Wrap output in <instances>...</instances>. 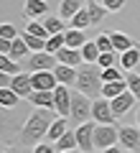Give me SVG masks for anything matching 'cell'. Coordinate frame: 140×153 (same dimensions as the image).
<instances>
[{"instance_id":"cell-1","label":"cell","mask_w":140,"mask_h":153,"mask_svg":"<svg viewBox=\"0 0 140 153\" xmlns=\"http://www.w3.org/2000/svg\"><path fill=\"white\" fill-rule=\"evenodd\" d=\"M54 112L56 110H51V107H38L33 115H28L26 125H23V130H21V138H23L26 146H36V143L49 133V125L54 123Z\"/></svg>"},{"instance_id":"cell-2","label":"cell","mask_w":140,"mask_h":153,"mask_svg":"<svg viewBox=\"0 0 140 153\" xmlns=\"http://www.w3.org/2000/svg\"><path fill=\"white\" fill-rule=\"evenodd\" d=\"M76 89L84 92L87 97H102V66L99 64H87L76 71Z\"/></svg>"},{"instance_id":"cell-3","label":"cell","mask_w":140,"mask_h":153,"mask_svg":"<svg viewBox=\"0 0 140 153\" xmlns=\"http://www.w3.org/2000/svg\"><path fill=\"white\" fill-rule=\"evenodd\" d=\"M120 143V128L112 123H97L94 125V151H110V148Z\"/></svg>"},{"instance_id":"cell-4","label":"cell","mask_w":140,"mask_h":153,"mask_svg":"<svg viewBox=\"0 0 140 153\" xmlns=\"http://www.w3.org/2000/svg\"><path fill=\"white\" fill-rule=\"evenodd\" d=\"M69 117L74 123L92 120V97H87L84 92L76 89V94H71V112H69Z\"/></svg>"},{"instance_id":"cell-5","label":"cell","mask_w":140,"mask_h":153,"mask_svg":"<svg viewBox=\"0 0 140 153\" xmlns=\"http://www.w3.org/2000/svg\"><path fill=\"white\" fill-rule=\"evenodd\" d=\"M115 110H112V102L110 97H99L92 102V120L94 123H115Z\"/></svg>"},{"instance_id":"cell-6","label":"cell","mask_w":140,"mask_h":153,"mask_svg":"<svg viewBox=\"0 0 140 153\" xmlns=\"http://www.w3.org/2000/svg\"><path fill=\"white\" fill-rule=\"evenodd\" d=\"M56 64H59L56 54H51V51H46V49H41V51H31V56H28V69H31V71H38V69H54Z\"/></svg>"},{"instance_id":"cell-7","label":"cell","mask_w":140,"mask_h":153,"mask_svg":"<svg viewBox=\"0 0 140 153\" xmlns=\"http://www.w3.org/2000/svg\"><path fill=\"white\" fill-rule=\"evenodd\" d=\"M94 125H97V123H92V120L79 123V128H76V143H79V151H84V153L94 151Z\"/></svg>"},{"instance_id":"cell-8","label":"cell","mask_w":140,"mask_h":153,"mask_svg":"<svg viewBox=\"0 0 140 153\" xmlns=\"http://www.w3.org/2000/svg\"><path fill=\"white\" fill-rule=\"evenodd\" d=\"M54 102H56V115L69 117V112H71V92H69V84H56Z\"/></svg>"},{"instance_id":"cell-9","label":"cell","mask_w":140,"mask_h":153,"mask_svg":"<svg viewBox=\"0 0 140 153\" xmlns=\"http://www.w3.org/2000/svg\"><path fill=\"white\" fill-rule=\"evenodd\" d=\"M31 82H33V89H56L59 79H56L54 69H38L31 74Z\"/></svg>"},{"instance_id":"cell-10","label":"cell","mask_w":140,"mask_h":153,"mask_svg":"<svg viewBox=\"0 0 140 153\" xmlns=\"http://www.w3.org/2000/svg\"><path fill=\"white\" fill-rule=\"evenodd\" d=\"M120 146H122V151H138L140 148V128L122 125L120 128Z\"/></svg>"},{"instance_id":"cell-11","label":"cell","mask_w":140,"mask_h":153,"mask_svg":"<svg viewBox=\"0 0 140 153\" xmlns=\"http://www.w3.org/2000/svg\"><path fill=\"white\" fill-rule=\"evenodd\" d=\"M56 59H59V64H69V66H79L84 64V56H81V49H74V46H61L59 51H56Z\"/></svg>"},{"instance_id":"cell-12","label":"cell","mask_w":140,"mask_h":153,"mask_svg":"<svg viewBox=\"0 0 140 153\" xmlns=\"http://www.w3.org/2000/svg\"><path fill=\"white\" fill-rule=\"evenodd\" d=\"M110 102H112V110H115V115L120 117V115H125V112H127V110L133 107L135 102H138V97H135V94L130 92V89H125L122 94H117V97H112Z\"/></svg>"},{"instance_id":"cell-13","label":"cell","mask_w":140,"mask_h":153,"mask_svg":"<svg viewBox=\"0 0 140 153\" xmlns=\"http://www.w3.org/2000/svg\"><path fill=\"white\" fill-rule=\"evenodd\" d=\"M10 87L16 89L21 97H31V92H33V82H31V74H23V71H18V74H13V79H10Z\"/></svg>"},{"instance_id":"cell-14","label":"cell","mask_w":140,"mask_h":153,"mask_svg":"<svg viewBox=\"0 0 140 153\" xmlns=\"http://www.w3.org/2000/svg\"><path fill=\"white\" fill-rule=\"evenodd\" d=\"M28 102H33L36 107H51L56 110V102H54V89H33Z\"/></svg>"},{"instance_id":"cell-15","label":"cell","mask_w":140,"mask_h":153,"mask_svg":"<svg viewBox=\"0 0 140 153\" xmlns=\"http://www.w3.org/2000/svg\"><path fill=\"white\" fill-rule=\"evenodd\" d=\"M56 151L59 153H66V151H79V143H76V130H66L59 140H54Z\"/></svg>"},{"instance_id":"cell-16","label":"cell","mask_w":140,"mask_h":153,"mask_svg":"<svg viewBox=\"0 0 140 153\" xmlns=\"http://www.w3.org/2000/svg\"><path fill=\"white\" fill-rule=\"evenodd\" d=\"M21 100L23 97L10 87V84H8V87H0V107H3V110H13Z\"/></svg>"},{"instance_id":"cell-17","label":"cell","mask_w":140,"mask_h":153,"mask_svg":"<svg viewBox=\"0 0 140 153\" xmlns=\"http://www.w3.org/2000/svg\"><path fill=\"white\" fill-rule=\"evenodd\" d=\"M54 74H56V79H59V84H74L76 82V66L56 64L54 66Z\"/></svg>"},{"instance_id":"cell-18","label":"cell","mask_w":140,"mask_h":153,"mask_svg":"<svg viewBox=\"0 0 140 153\" xmlns=\"http://www.w3.org/2000/svg\"><path fill=\"white\" fill-rule=\"evenodd\" d=\"M23 13L28 18H41L49 13V5H46V0H26L23 3Z\"/></svg>"},{"instance_id":"cell-19","label":"cell","mask_w":140,"mask_h":153,"mask_svg":"<svg viewBox=\"0 0 140 153\" xmlns=\"http://www.w3.org/2000/svg\"><path fill=\"white\" fill-rule=\"evenodd\" d=\"M120 64H122V69H125V71L135 69V66L140 64V49H138V44L130 46L127 51H122V54H120Z\"/></svg>"},{"instance_id":"cell-20","label":"cell","mask_w":140,"mask_h":153,"mask_svg":"<svg viewBox=\"0 0 140 153\" xmlns=\"http://www.w3.org/2000/svg\"><path fill=\"white\" fill-rule=\"evenodd\" d=\"M87 5V0H61L59 3V16L61 18H71Z\"/></svg>"},{"instance_id":"cell-21","label":"cell","mask_w":140,"mask_h":153,"mask_svg":"<svg viewBox=\"0 0 140 153\" xmlns=\"http://www.w3.org/2000/svg\"><path fill=\"white\" fill-rule=\"evenodd\" d=\"M110 38H112L115 51H117V54H122V51H127L130 46H135V41L127 36V33H122V31H110Z\"/></svg>"},{"instance_id":"cell-22","label":"cell","mask_w":140,"mask_h":153,"mask_svg":"<svg viewBox=\"0 0 140 153\" xmlns=\"http://www.w3.org/2000/svg\"><path fill=\"white\" fill-rule=\"evenodd\" d=\"M66 36V46H74V49H81L87 44V36H84V28H74L71 26L69 31H64Z\"/></svg>"},{"instance_id":"cell-23","label":"cell","mask_w":140,"mask_h":153,"mask_svg":"<svg viewBox=\"0 0 140 153\" xmlns=\"http://www.w3.org/2000/svg\"><path fill=\"white\" fill-rule=\"evenodd\" d=\"M66 130H69V128H66V117H61V115H59V117H56V120L49 125V133H46V140H51V143H54V140H59V138L64 135Z\"/></svg>"},{"instance_id":"cell-24","label":"cell","mask_w":140,"mask_h":153,"mask_svg":"<svg viewBox=\"0 0 140 153\" xmlns=\"http://www.w3.org/2000/svg\"><path fill=\"white\" fill-rule=\"evenodd\" d=\"M125 89H127V82L125 79H117V82H104L102 84V97H117V94H122Z\"/></svg>"},{"instance_id":"cell-25","label":"cell","mask_w":140,"mask_h":153,"mask_svg":"<svg viewBox=\"0 0 140 153\" xmlns=\"http://www.w3.org/2000/svg\"><path fill=\"white\" fill-rule=\"evenodd\" d=\"M41 23L46 26L49 36H51V33H61V31H64V18H61V16H49V13H46V16H41Z\"/></svg>"},{"instance_id":"cell-26","label":"cell","mask_w":140,"mask_h":153,"mask_svg":"<svg viewBox=\"0 0 140 153\" xmlns=\"http://www.w3.org/2000/svg\"><path fill=\"white\" fill-rule=\"evenodd\" d=\"M87 10H89V16H92V26L102 23V18L110 13L104 5H99V3H94V0H87Z\"/></svg>"},{"instance_id":"cell-27","label":"cell","mask_w":140,"mask_h":153,"mask_svg":"<svg viewBox=\"0 0 140 153\" xmlns=\"http://www.w3.org/2000/svg\"><path fill=\"white\" fill-rule=\"evenodd\" d=\"M99 46H97V41H87L84 46H81V56H84V61L87 64H97V59H99Z\"/></svg>"},{"instance_id":"cell-28","label":"cell","mask_w":140,"mask_h":153,"mask_svg":"<svg viewBox=\"0 0 140 153\" xmlns=\"http://www.w3.org/2000/svg\"><path fill=\"white\" fill-rule=\"evenodd\" d=\"M28 51H31V46L26 44V38H23V36L13 38V46H10V56H13V59H23V56H28Z\"/></svg>"},{"instance_id":"cell-29","label":"cell","mask_w":140,"mask_h":153,"mask_svg":"<svg viewBox=\"0 0 140 153\" xmlns=\"http://www.w3.org/2000/svg\"><path fill=\"white\" fill-rule=\"evenodd\" d=\"M0 69L8 71V74H18V71H21V64H18V59H13L10 54H0Z\"/></svg>"},{"instance_id":"cell-30","label":"cell","mask_w":140,"mask_h":153,"mask_svg":"<svg viewBox=\"0 0 140 153\" xmlns=\"http://www.w3.org/2000/svg\"><path fill=\"white\" fill-rule=\"evenodd\" d=\"M125 82H127V89L135 94V97L140 100V74L135 69H130V71H125Z\"/></svg>"},{"instance_id":"cell-31","label":"cell","mask_w":140,"mask_h":153,"mask_svg":"<svg viewBox=\"0 0 140 153\" xmlns=\"http://www.w3.org/2000/svg\"><path fill=\"white\" fill-rule=\"evenodd\" d=\"M71 26L74 28H89L92 26V16H89V10H87V5L81 8L76 16H71Z\"/></svg>"},{"instance_id":"cell-32","label":"cell","mask_w":140,"mask_h":153,"mask_svg":"<svg viewBox=\"0 0 140 153\" xmlns=\"http://www.w3.org/2000/svg\"><path fill=\"white\" fill-rule=\"evenodd\" d=\"M64 44H66V36H64V31H61V33H51V36L46 38V51L56 54V51H59Z\"/></svg>"},{"instance_id":"cell-33","label":"cell","mask_w":140,"mask_h":153,"mask_svg":"<svg viewBox=\"0 0 140 153\" xmlns=\"http://www.w3.org/2000/svg\"><path fill=\"white\" fill-rule=\"evenodd\" d=\"M23 38H26V44L31 46V51H41V49H46V38H41V36H33V33L23 31Z\"/></svg>"},{"instance_id":"cell-34","label":"cell","mask_w":140,"mask_h":153,"mask_svg":"<svg viewBox=\"0 0 140 153\" xmlns=\"http://www.w3.org/2000/svg\"><path fill=\"white\" fill-rule=\"evenodd\" d=\"M28 33H33V36H41V38H49V31H46V26H43L38 18H31V23L26 26Z\"/></svg>"},{"instance_id":"cell-35","label":"cell","mask_w":140,"mask_h":153,"mask_svg":"<svg viewBox=\"0 0 140 153\" xmlns=\"http://www.w3.org/2000/svg\"><path fill=\"white\" fill-rule=\"evenodd\" d=\"M117 79H125V74L117 66H104L102 69V82H117Z\"/></svg>"},{"instance_id":"cell-36","label":"cell","mask_w":140,"mask_h":153,"mask_svg":"<svg viewBox=\"0 0 140 153\" xmlns=\"http://www.w3.org/2000/svg\"><path fill=\"white\" fill-rule=\"evenodd\" d=\"M94 41H97L99 51H115V44H112V38H110V33H99Z\"/></svg>"},{"instance_id":"cell-37","label":"cell","mask_w":140,"mask_h":153,"mask_svg":"<svg viewBox=\"0 0 140 153\" xmlns=\"http://www.w3.org/2000/svg\"><path fill=\"white\" fill-rule=\"evenodd\" d=\"M115 54H117V51H102L99 59H97V64L102 66V69H104V66H115V59H117Z\"/></svg>"},{"instance_id":"cell-38","label":"cell","mask_w":140,"mask_h":153,"mask_svg":"<svg viewBox=\"0 0 140 153\" xmlns=\"http://www.w3.org/2000/svg\"><path fill=\"white\" fill-rule=\"evenodd\" d=\"M0 36H5V38H16V36H18V31H16V26H13V23H0Z\"/></svg>"},{"instance_id":"cell-39","label":"cell","mask_w":140,"mask_h":153,"mask_svg":"<svg viewBox=\"0 0 140 153\" xmlns=\"http://www.w3.org/2000/svg\"><path fill=\"white\" fill-rule=\"evenodd\" d=\"M33 151H36V153H54L56 146H54L51 140H46V143H36V146H33Z\"/></svg>"},{"instance_id":"cell-40","label":"cell","mask_w":140,"mask_h":153,"mask_svg":"<svg viewBox=\"0 0 140 153\" xmlns=\"http://www.w3.org/2000/svg\"><path fill=\"white\" fill-rule=\"evenodd\" d=\"M102 5L107 8L110 13H115V10H120V8L125 5V0H102Z\"/></svg>"},{"instance_id":"cell-41","label":"cell","mask_w":140,"mask_h":153,"mask_svg":"<svg viewBox=\"0 0 140 153\" xmlns=\"http://www.w3.org/2000/svg\"><path fill=\"white\" fill-rule=\"evenodd\" d=\"M10 46H13V38L0 36V54H10Z\"/></svg>"},{"instance_id":"cell-42","label":"cell","mask_w":140,"mask_h":153,"mask_svg":"<svg viewBox=\"0 0 140 153\" xmlns=\"http://www.w3.org/2000/svg\"><path fill=\"white\" fill-rule=\"evenodd\" d=\"M10 79H13V74H8V71L0 69V87H8V84H10Z\"/></svg>"},{"instance_id":"cell-43","label":"cell","mask_w":140,"mask_h":153,"mask_svg":"<svg viewBox=\"0 0 140 153\" xmlns=\"http://www.w3.org/2000/svg\"><path fill=\"white\" fill-rule=\"evenodd\" d=\"M138 128H140V107H138Z\"/></svg>"},{"instance_id":"cell-44","label":"cell","mask_w":140,"mask_h":153,"mask_svg":"<svg viewBox=\"0 0 140 153\" xmlns=\"http://www.w3.org/2000/svg\"><path fill=\"white\" fill-rule=\"evenodd\" d=\"M0 128H3V117H0Z\"/></svg>"}]
</instances>
